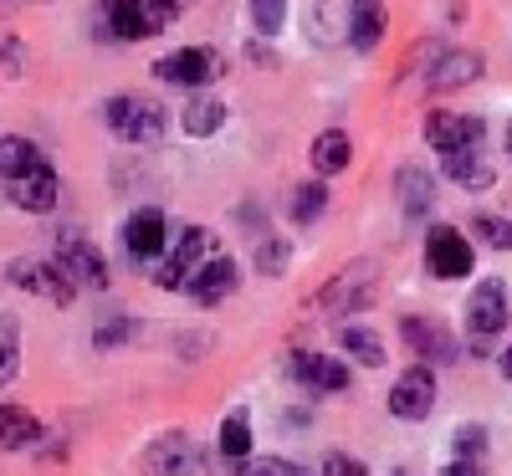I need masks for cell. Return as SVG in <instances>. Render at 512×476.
Wrapping results in <instances>:
<instances>
[{
    "instance_id": "1",
    "label": "cell",
    "mask_w": 512,
    "mask_h": 476,
    "mask_svg": "<svg viewBox=\"0 0 512 476\" xmlns=\"http://www.w3.org/2000/svg\"><path fill=\"white\" fill-rule=\"evenodd\" d=\"M164 108L154 103V98H139V93H123V98H113L108 103V128L118 139H128V144H154V139H164Z\"/></svg>"
},
{
    "instance_id": "2",
    "label": "cell",
    "mask_w": 512,
    "mask_h": 476,
    "mask_svg": "<svg viewBox=\"0 0 512 476\" xmlns=\"http://www.w3.org/2000/svg\"><path fill=\"white\" fill-rule=\"evenodd\" d=\"M512 323L507 313V292L502 282H482L472 292V302H466V328H472V354H492V338Z\"/></svg>"
},
{
    "instance_id": "3",
    "label": "cell",
    "mask_w": 512,
    "mask_h": 476,
    "mask_svg": "<svg viewBox=\"0 0 512 476\" xmlns=\"http://www.w3.org/2000/svg\"><path fill=\"white\" fill-rule=\"evenodd\" d=\"M154 77L159 82H175V88H210L221 77V57L210 47H180L154 62Z\"/></svg>"
},
{
    "instance_id": "4",
    "label": "cell",
    "mask_w": 512,
    "mask_h": 476,
    "mask_svg": "<svg viewBox=\"0 0 512 476\" xmlns=\"http://www.w3.org/2000/svg\"><path fill=\"white\" fill-rule=\"evenodd\" d=\"M425 267H431L436 277H472V267H477V251H472V241H466L456 226H436L431 231V241H425Z\"/></svg>"
},
{
    "instance_id": "5",
    "label": "cell",
    "mask_w": 512,
    "mask_h": 476,
    "mask_svg": "<svg viewBox=\"0 0 512 476\" xmlns=\"http://www.w3.org/2000/svg\"><path fill=\"white\" fill-rule=\"evenodd\" d=\"M374 297V267L369 262H354V267H344L328 287H323V313H333V318H349V313H359L364 302Z\"/></svg>"
},
{
    "instance_id": "6",
    "label": "cell",
    "mask_w": 512,
    "mask_h": 476,
    "mask_svg": "<svg viewBox=\"0 0 512 476\" xmlns=\"http://www.w3.org/2000/svg\"><path fill=\"white\" fill-rule=\"evenodd\" d=\"M210 241H216V236L200 231V226L180 231V236H175V246H169V256H164V267H159V287H185V282H190V272L210 262Z\"/></svg>"
},
{
    "instance_id": "7",
    "label": "cell",
    "mask_w": 512,
    "mask_h": 476,
    "mask_svg": "<svg viewBox=\"0 0 512 476\" xmlns=\"http://www.w3.org/2000/svg\"><path fill=\"white\" fill-rule=\"evenodd\" d=\"M11 282L31 297H47V302H72V292H77V282L62 272V262H36V256H21L11 267Z\"/></svg>"
},
{
    "instance_id": "8",
    "label": "cell",
    "mask_w": 512,
    "mask_h": 476,
    "mask_svg": "<svg viewBox=\"0 0 512 476\" xmlns=\"http://www.w3.org/2000/svg\"><path fill=\"white\" fill-rule=\"evenodd\" d=\"M144 471H154V476H190V471H205V451L190 436H159L144 451Z\"/></svg>"
},
{
    "instance_id": "9",
    "label": "cell",
    "mask_w": 512,
    "mask_h": 476,
    "mask_svg": "<svg viewBox=\"0 0 512 476\" xmlns=\"http://www.w3.org/2000/svg\"><path fill=\"white\" fill-rule=\"evenodd\" d=\"M425 139H431L441 154H451V149H482L487 128L472 113H431V118H425Z\"/></svg>"
},
{
    "instance_id": "10",
    "label": "cell",
    "mask_w": 512,
    "mask_h": 476,
    "mask_svg": "<svg viewBox=\"0 0 512 476\" xmlns=\"http://www.w3.org/2000/svg\"><path fill=\"white\" fill-rule=\"evenodd\" d=\"M57 262H62V272L77 282V287H108V267H103V256H98V246L93 241H82V236H62L57 241Z\"/></svg>"
},
{
    "instance_id": "11",
    "label": "cell",
    "mask_w": 512,
    "mask_h": 476,
    "mask_svg": "<svg viewBox=\"0 0 512 476\" xmlns=\"http://www.w3.org/2000/svg\"><path fill=\"white\" fill-rule=\"evenodd\" d=\"M431 405H436L431 369H410V374L395 379V389H390V415L395 420H425V415H431Z\"/></svg>"
},
{
    "instance_id": "12",
    "label": "cell",
    "mask_w": 512,
    "mask_h": 476,
    "mask_svg": "<svg viewBox=\"0 0 512 476\" xmlns=\"http://www.w3.org/2000/svg\"><path fill=\"white\" fill-rule=\"evenodd\" d=\"M123 241H128V251L134 256H169V221L159 210H134L128 215V226H123Z\"/></svg>"
},
{
    "instance_id": "13",
    "label": "cell",
    "mask_w": 512,
    "mask_h": 476,
    "mask_svg": "<svg viewBox=\"0 0 512 476\" xmlns=\"http://www.w3.org/2000/svg\"><path fill=\"white\" fill-rule=\"evenodd\" d=\"M185 292H190L195 302H205V308H210V302H221V297H231V292H236V262H231V256H210L205 267L190 272Z\"/></svg>"
},
{
    "instance_id": "14",
    "label": "cell",
    "mask_w": 512,
    "mask_h": 476,
    "mask_svg": "<svg viewBox=\"0 0 512 476\" xmlns=\"http://www.w3.org/2000/svg\"><path fill=\"white\" fill-rule=\"evenodd\" d=\"M405 343L425 364H451L456 359V338L446 328H436L431 318H405Z\"/></svg>"
},
{
    "instance_id": "15",
    "label": "cell",
    "mask_w": 512,
    "mask_h": 476,
    "mask_svg": "<svg viewBox=\"0 0 512 476\" xmlns=\"http://www.w3.org/2000/svg\"><path fill=\"white\" fill-rule=\"evenodd\" d=\"M441 169L461 190H492V159L482 149H451V154H441Z\"/></svg>"
},
{
    "instance_id": "16",
    "label": "cell",
    "mask_w": 512,
    "mask_h": 476,
    "mask_svg": "<svg viewBox=\"0 0 512 476\" xmlns=\"http://www.w3.org/2000/svg\"><path fill=\"white\" fill-rule=\"evenodd\" d=\"M287 374L313 384V389H349V369L338 364V359H328V354H292L287 359Z\"/></svg>"
},
{
    "instance_id": "17",
    "label": "cell",
    "mask_w": 512,
    "mask_h": 476,
    "mask_svg": "<svg viewBox=\"0 0 512 476\" xmlns=\"http://www.w3.org/2000/svg\"><path fill=\"white\" fill-rule=\"evenodd\" d=\"M57 200H62V180L52 175L47 164H41L36 175L16 180V205H21V210H31V215H47V210H57Z\"/></svg>"
},
{
    "instance_id": "18",
    "label": "cell",
    "mask_w": 512,
    "mask_h": 476,
    "mask_svg": "<svg viewBox=\"0 0 512 476\" xmlns=\"http://www.w3.org/2000/svg\"><path fill=\"white\" fill-rule=\"evenodd\" d=\"M154 11L144 6V0H108V31L123 36V41H144L154 31Z\"/></svg>"
},
{
    "instance_id": "19",
    "label": "cell",
    "mask_w": 512,
    "mask_h": 476,
    "mask_svg": "<svg viewBox=\"0 0 512 476\" xmlns=\"http://www.w3.org/2000/svg\"><path fill=\"white\" fill-rule=\"evenodd\" d=\"M349 159H354V144H349L344 128H323V134L313 139V169L318 175H344Z\"/></svg>"
},
{
    "instance_id": "20",
    "label": "cell",
    "mask_w": 512,
    "mask_h": 476,
    "mask_svg": "<svg viewBox=\"0 0 512 476\" xmlns=\"http://www.w3.org/2000/svg\"><path fill=\"white\" fill-rule=\"evenodd\" d=\"M482 77V57L477 52H446L436 67H431V88L446 93V88H466V82Z\"/></svg>"
},
{
    "instance_id": "21",
    "label": "cell",
    "mask_w": 512,
    "mask_h": 476,
    "mask_svg": "<svg viewBox=\"0 0 512 476\" xmlns=\"http://www.w3.org/2000/svg\"><path fill=\"white\" fill-rule=\"evenodd\" d=\"M36 169H41V149L31 139H21V134L0 139V175H6V180H26V175H36Z\"/></svg>"
},
{
    "instance_id": "22",
    "label": "cell",
    "mask_w": 512,
    "mask_h": 476,
    "mask_svg": "<svg viewBox=\"0 0 512 476\" xmlns=\"http://www.w3.org/2000/svg\"><path fill=\"white\" fill-rule=\"evenodd\" d=\"M395 190H400V205H405V215H425L436 205V185H431V175H425V169H400L395 175Z\"/></svg>"
},
{
    "instance_id": "23",
    "label": "cell",
    "mask_w": 512,
    "mask_h": 476,
    "mask_svg": "<svg viewBox=\"0 0 512 476\" xmlns=\"http://www.w3.org/2000/svg\"><path fill=\"white\" fill-rule=\"evenodd\" d=\"M349 36L359 52H374L384 41V6L379 0H354V21H349Z\"/></svg>"
},
{
    "instance_id": "24",
    "label": "cell",
    "mask_w": 512,
    "mask_h": 476,
    "mask_svg": "<svg viewBox=\"0 0 512 476\" xmlns=\"http://www.w3.org/2000/svg\"><path fill=\"white\" fill-rule=\"evenodd\" d=\"M41 441V425L26 415V410H16V405H0V446H36Z\"/></svg>"
},
{
    "instance_id": "25",
    "label": "cell",
    "mask_w": 512,
    "mask_h": 476,
    "mask_svg": "<svg viewBox=\"0 0 512 476\" xmlns=\"http://www.w3.org/2000/svg\"><path fill=\"white\" fill-rule=\"evenodd\" d=\"M221 123H226V103H216V98H195L185 108V134H195V139L221 134Z\"/></svg>"
},
{
    "instance_id": "26",
    "label": "cell",
    "mask_w": 512,
    "mask_h": 476,
    "mask_svg": "<svg viewBox=\"0 0 512 476\" xmlns=\"http://www.w3.org/2000/svg\"><path fill=\"white\" fill-rule=\"evenodd\" d=\"M344 349H349L354 359H364L369 369H379V364H384V343H379L369 328H344Z\"/></svg>"
},
{
    "instance_id": "27",
    "label": "cell",
    "mask_w": 512,
    "mask_h": 476,
    "mask_svg": "<svg viewBox=\"0 0 512 476\" xmlns=\"http://www.w3.org/2000/svg\"><path fill=\"white\" fill-rule=\"evenodd\" d=\"M221 451H226L231 461H246V456H251V425H246V415H231V420L221 425Z\"/></svg>"
},
{
    "instance_id": "28",
    "label": "cell",
    "mask_w": 512,
    "mask_h": 476,
    "mask_svg": "<svg viewBox=\"0 0 512 476\" xmlns=\"http://www.w3.org/2000/svg\"><path fill=\"white\" fill-rule=\"evenodd\" d=\"M323 205H328V190L323 185H297L292 190V215H297V221H318Z\"/></svg>"
},
{
    "instance_id": "29",
    "label": "cell",
    "mask_w": 512,
    "mask_h": 476,
    "mask_svg": "<svg viewBox=\"0 0 512 476\" xmlns=\"http://www.w3.org/2000/svg\"><path fill=\"white\" fill-rule=\"evenodd\" d=\"M472 231L487 241V246H497V251H512V221H502V215H477V221H472Z\"/></svg>"
},
{
    "instance_id": "30",
    "label": "cell",
    "mask_w": 512,
    "mask_h": 476,
    "mask_svg": "<svg viewBox=\"0 0 512 476\" xmlns=\"http://www.w3.org/2000/svg\"><path fill=\"white\" fill-rule=\"evenodd\" d=\"M251 16H256V31L262 36H277L287 21V0H251Z\"/></svg>"
},
{
    "instance_id": "31",
    "label": "cell",
    "mask_w": 512,
    "mask_h": 476,
    "mask_svg": "<svg viewBox=\"0 0 512 476\" xmlns=\"http://www.w3.org/2000/svg\"><path fill=\"white\" fill-rule=\"evenodd\" d=\"M16 364H21V354H16V318H6V328H0V389L16 379Z\"/></svg>"
},
{
    "instance_id": "32",
    "label": "cell",
    "mask_w": 512,
    "mask_h": 476,
    "mask_svg": "<svg viewBox=\"0 0 512 476\" xmlns=\"http://www.w3.org/2000/svg\"><path fill=\"white\" fill-rule=\"evenodd\" d=\"M287 267V241H262V246H256V272H267V277H277Z\"/></svg>"
},
{
    "instance_id": "33",
    "label": "cell",
    "mask_w": 512,
    "mask_h": 476,
    "mask_svg": "<svg viewBox=\"0 0 512 476\" xmlns=\"http://www.w3.org/2000/svg\"><path fill=\"white\" fill-rule=\"evenodd\" d=\"M246 476H313V471H303L297 461H277V456H262V461H251V466H246Z\"/></svg>"
},
{
    "instance_id": "34",
    "label": "cell",
    "mask_w": 512,
    "mask_h": 476,
    "mask_svg": "<svg viewBox=\"0 0 512 476\" xmlns=\"http://www.w3.org/2000/svg\"><path fill=\"white\" fill-rule=\"evenodd\" d=\"M482 446H487V430H482V425H466L461 436H456V456H461V461H477Z\"/></svg>"
},
{
    "instance_id": "35",
    "label": "cell",
    "mask_w": 512,
    "mask_h": 476,
    "mask_svg": "<svg viewBox=\"0 0 512 476\" xmlns=\"http://www.w3.org/2000/svg\"><path fill=\"white\" fill-rule=\"evenodd\" d=\"M323 476H364V466H359L354 456H344V451H333V456L323 461Z\"/></svg>"
},
{
    "instance_id": "36",
    "label": "cell",
    "mask_w": 512,
    "mask_h": 476,
    "mask_svg": "<svg viewBox=\"0 0 512 476\" xmlns=\"http://www.w3.org/2000/svg\"><path fill=\"white\" fill-rule=\"evenodd\" d=\"M144 6H149V11H154V21L164 26V21H175V16L185 11V0H144Z\"/></svg>"
},
{
    "instance_id": "37",
    "label": "cell",
    "mask_w": 512,
    "mask_h": 476,
    "mask_svg": "<svg viewBox=\"0 0 512 476\" xmlns=\"http://www.w3.org/2000/svg\"><path fill=\"white\" fill-rule=\"evenodd\" d=\"M118 338H128V323L123 318H108V328H98V343H118Z\"/></svg>"
},
{
    "instance_id": "38",
    "label": "cell",
    "mask_w": 512,
    "mask_h": 476,
    "mask_svg": "<svg viewBox=\"0 0 512 476\" xmlns=\"http://www.w3.org/2000/svg\"><path fill=\"white\" fill-rule=\"evenodd\" d=\"M441 476H482V471H477V461H456V466L441 471Z\"/></svg>"
},
{
    "instance_id": "39",
    "label": "cell",
    "mask_w": 512,
    "mask_h": 476,
    "mask_svg": "<svg viewBox=\"0 0 512 476\" xmlns=\"http://www.w3.org/2000/svg\"><path fill=\"white\" fill-rule=\"evenodd\" d=\"M497 364H502V374H507V379H512V349H507V354H502V359H497Z\"/></svg>"
},
{
    "instance_id": "40",
    "label": "cell",
    "mask_w": 512,
    "mask_h": 476,
    "mask_svg": "<svg viewBox=\"0 0 512 476\" xmlns=\"http://www.w3.org/2000/svg\"><path fill=\"white\" fill-rule=\"evenodd\" d=\"M507 159H512V123H507Z\"/></svg>"
},
{
    "instance_id": "41",
    "label": "cell",
    "mask_w": 512,
    "mask_h": 476,
    "mask_svg": "<svg viewBox=\"0 0 512 476\" xmlns=\"http://www.w3.org/2000/svg\"><path fill=\"white\" fill-rule=\"evenodd\" d=\"M395 476H405V471H395Z\"/></svg>"
}]
</instances>
